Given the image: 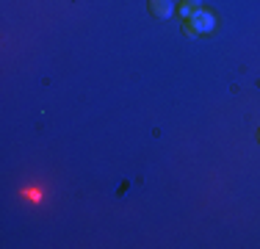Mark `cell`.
<instances>
[{
    "label": "cell",
    "mask_w": 260,
    "mask_h": 249,
    "mask_svg": "<svg viewBox=\"0 0 260 249\" xmlns=\"http://www.w3.org/2000/svg\"><path fill=\"white\" fill-rule=\"evenodd\" d=\"M191 22L197 25V30H200V34H210V30L216 28V17L210 14V11H205V9L197 11V14L191 17Z\"/></svg>",
    "instance_id": "1"
},
{
    "label": "cell",
    "mask_w": 260,
    "mask_h": 249,
    "mask_svg": "<svg viewBox=\"0 0 260 249\" xmlns=\"http://www.w3.org/2000/svg\"><path fill=\"white\" fill-rule=\"evenodd\" d=\"M257 141H260V130H257Z\"/></svg>",
    "instance_id": "5"
},
{
    "label": "cell",
    "mask_w": 260,
    "mask_h": 249,
    "mask_svg": "<svg viewBox=\"0 0 260 249\" xmlns=\"http://www.w3.org/2000/svg\"><path fill=\"white\" fill-rule=\"evenodd\" d=\"M183 34H185V36H197L200 30H197V25L191 22V20H185V22H183Z\"/></svg>",
    "instance_id": "4"
},
{
    "label": "cell",
    "mask_w": 260,
    "mask_h": 249,
    "mask_svg": "<svg viewBox=\"0 0 260 249\" xmlns=\"http://www.w3.org/2000/svg\"><path fill=\"white\" fill-rule=\"evenodd\" d=\"M150 11L158 20H166V17L175 14V3H172V0H150Z\"/></svg>",
    "instance_id": "2"
},
{
    "label": "cell",
    "mask_w": 260,
    "mask_h": 249,
    "mask_svg": "<svg viewBox=\"0 0 260 249\" xmlns=\"http://www.w3.org/2000/svg\"><path fill=\"white\" fill-rule=\"evenodd\" d=\"M200 9H202L200 0H183L180 6H175V14L180 17V20H191V17H194Z\"/></svg>",
    "instance_id": "3"
}]
</instances>
